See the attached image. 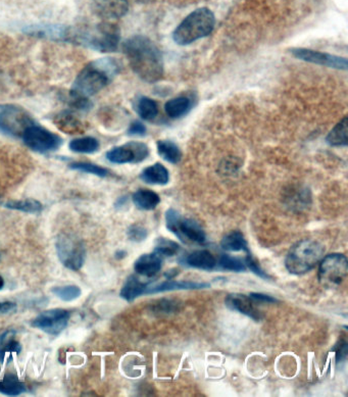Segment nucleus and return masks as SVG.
Wrapping results in <instances>:
<instances>
[{"mask_svg":"<svg viewBox=\"0 0 348 397\" xmlns=\"http://www.w3.org/2000/svg\"><path fill=\"white\" fill-rule=\"evenodd\" d=\"M123 50L131 69L145 82L155 83L163 78V55L149 38L133 36L124 42Z\"/></svg>","mask_w":348,"mask_h":397,"instance_id":"nucleus-1","label":"nucleus"},{"mask_svg":"<svg viewBox=\"0 0 348 397\" xmlns=\"http://www.w3.org/2000/svg\"><path fill=\"white\" fill-rule=\"evenodd\" d=\"M119 70V64L115 59H96L81 70L70 91L85 97L95 95L110 84Z\"/></svg>","mask_w":348,"mask_h":397,"instance_id":"nucleus-2","label":"nucleus"},{"mask_svg":"<svg viewBox=\"0 0 348 397\" xmlns=\"http://www.w3.org/2000/svg\"><path fill=\"white\" fill-rule=\"evenodd\" d=\"M215 25V14L206 8H198L188 14L175 29L173 39L179 46H188L206 37Z\"/></svg>","mask_w":348,"mask_h":397,"instance_id":"nucleus-3","label":"nucleus"},{"mask_svg":"<svg viewBox=\"0 0 348 397\" xmlns=\"http://www.w3.org/2000/svg\"><path fill=\"white\" fill-rule=\"evenodd\" d=\"M325 247L313 239H304L294 244L288 251L285 267L293 275L307 274L313 270L324 257Z\"/></svg>","mask_w":348,"mask_h":397,"instance_id":"nucleus-4","label":"nucleus"},{"mask_svg":"<svg viewBox=\"0 0 348 397\" xmlns=\"http://www.w3.org/2000/svg\"><path fill=\"white\" fill-rule=\"evenodd\" d=\"M121 32L115 23L102 22L84 31L72 29V41L80 42L100 52H114L119 47Z\"/></svg>","mask_w":348,"mask_h":397,"instance_id":"nucleus-5","label":"nucleus"},{"mask_svg":"<svg viewBox=\"0 0 348 397\" xmlns=\"http://www.w3.org/2000/svg\"><path fill=\"white\" fill-rule=\"evenodd\" d=\"M166 224L168 231L176 235L184 244L204 245L206 242V232L202 226L194 220L183 217L174 209L166 211Z\"/></svg>","mask_w":348,"mask_h":397,"instance_id":"nucleus-6","label":"nucleus"},{"mask_svg":"<svg viewBox=\"0 0 348 397\" xmlns=\"http://www.w3.org/2000/svg\"><path fill=\"white\" fill-rule=\"evenodd\" d=\"M35 125L31 115L16 104H0V132L22 138L28 128Z\"/></svg>","mask_w":348,"mask_h":397,"instance_id":"nucleus-7","label":"nucleus"},{"mask_svg":"<svg viewBox=\"0 0 348 397\" xmlns=\"http://www.w3.org/2000/svg\"><path fill=\"white\" fill-rule=\"evenodd\" d=\"M57 255L66 268L79 271L84 264L86 249L82 241L75 235L64 233L57 238Z\"/></svg>","mask_w":348,"mask_h":397,"instance_id":"nucleus-8","label":"nucleus"},{"mask_svg":"<svg viewBox=\"0 0 348 397\" xmlns=\"http://www.w3.org/2000/svg\"><path fill=\"white\" fill-rule=\"evenodd\" d=\"M347 273V258L342 253H331L320 260L319 280L326 287L340 285Z\"/></svg>","mask_w":348,"mask_h":397,"instance_id":"nucleus-9","label":"nucleus"},{"mask_svg":"<svg viewBox=\"0 0 348 397\" xmlns=\"http://www.w3.org/2000/svg\"><path fill=\"white\" fill-rule=\"evenodd\" d=\"M22 138L29 148L40 153L57 151L63 143L59 135L37 125L28 128Z\"/></svg>","mask_w":348,"mask_h":397,"instance_id":"nucleus-10","label":"nucleus"},{"mask_svg":"<svg viewBox=\"0 0 348 397\" xmlns=\"http://www.w3.org/2000/svg\"><path fill=\"white\" fill-rule=\"evenodd\" d=\"M148 155L149 149L146 144L132 141L110 149L106 153V159L113 164H138L144 161Z\"/></svg>","mask_w":348,"mask_h":397,"instance_id":"nucleus-11","label":"nucleus"},{"mask_svg":"<svg viewBox=\"0 0 348 397\" xmlns=\"http://www.w3.org/2000/svg\"><path fill=\"white\" fill-rule=\"evenodd\" d=\"M70 313L66 309H55L44 311L32 321V327L49 335H59L67 328Z\"/></svg>","mask_w":348,"mask_h":397,"instance_id":"nucleus-12","label":"nucleus"},{"mask_svg":"<svg viewBox=\"0 0 348 397\" xmlns=\"http://www.w3.org/2000/svg\"><path fill=\"white\" fill-rule=\"evenodd\" d=\"M291 52L296 59H302V61H307V63L326 66V67L333 68V69H347V59L345 57H336V55L307 48H293L291 49Z\"/></svg>","mask_w":348,"mask_h":397,"instance_id":"nucleus-13","label":"nucleus"},{"mask_svg":"<svg viewBox=\"0 0 348 397\" xmlns=\"http://www.w3.org/2000/svg\"><path fill=\"white\" fill-rule=\"evenodd\" d=\"M94 14L104 20H117L127 14V0H91Z\"/></svg>","mask_w":348,"mask_h":397,"instance_id":"nucleus-14","label":"nucleus"},{"mask_svg":"<svg viewBox=\"0 0 348 397\" xmlns=\"http://www.w3.org/2000/svg\"><path fill=\"white\" fill-rule=\"evenodd\" d=\"M25 32L32 36L57 40V41H70L72 29L61 25H34L26 28Z\"/></svg>","mask_w":348,"mask_h":397,"instance_id":"nucleus-15","label":"nucleus"},{"mask_svg":"<svg viewBox=\"0 0 348 397\" xmlns=\"http://www.w3.org/2000/svg\"><path fill=\"white\" fill-rule=\"evenodd\" d=\"M225 304L228 309L231 311H238L242 315L247 316L255 321H260L262 319L260 311L255 307V302L251 300V296H244L240 293H232L226 298Z\"/></svg>","mask_w":348,"mask_h":397,"instance_id":"nucleus-16","label":"nucleus"},{"mask_svg":"<svg viewBox=\"0 0 348 397\" xmlns=\"http://www.w3.org/2000/svg\"><path fill=\"white\" fill-rule=\"evenodd\" d=\"M209 283H198L191 281L168 280L160 284H147L144 294L161 293V292L173 291V290L202 289L209 287Z\"/></svg>","mask_w":348,"mask_h":397,"instance_id":"nucleus-17","label":"nucleus"},{"mask_svg":"<svg viewBox=\"0 0 348 397\" xmlns=\"http://www.w3.org/2000/svg\"><path fill=\"white\" fill-rule=\"evenodd\" d=\"M162 267H163V258L155 253L141 255L134 264L135 272L146 278L155 277L161 271Z\"/></svg>","mask_w":348,"mask_h":397,"instance_id":"nucleus-18","label":"nucleus"},{"mask_svg":"<svg viewBox=\"0 0 348 397\" xmlns=\"http://www.w3.org/2000/svg\"><path fill=\"white\" fill-rule=\"evenodd\" d=\"M218 260L208 251H197L184 258V264L198 270L211 271L217 268Z\"/></svg>","mask_w":348,"mask_h":397,"instance_id":"nucleus-19","label":"nucleus"},{"mask_svg":"<svg viewBox=\"0 0 348 397\" xmlns=\"http://www.w3.org/2000/svg\"><path fill=\"white\" fill-rule=\"evenodd\" d=\"M55 124L61 131L75 135L85 132V124L70 112H63L55 117Z\"/></svg>","mask_w":348,"mask_h":397,"instance_id":"nucleus-20","label":"nucleus"},{"mask_svg":"<svg viewBox=\"0 0 348 397\" xmlns=\"http://www.w3.org/2000/svg\"><path fill=\"white\" fill-rule=\"evenodd\" d=\"M140 179L147 184L166 185L170 180V175L166 166L157 163L144 168L140 174Z\"/></svg>","mask_w":348,"mask_h":397,"instance_id":"nucleus-21","label":"nucleus"},{"mask_svg":"<svg viewBox=\"0 0 348 397\" xmlns=\"http://www.w3.org/2000/svg\"><path fill=\"white\" fill-rule=\"evenodd\" d=\"M134 204L139 210L153 211L159 206L161 198L155 192L148 189H139L132 196Z\"/></svg>","mask_w":348,"mask_h":397,"instance_id":"nucleus-22","label":"nucleus"},{"mask_svg":"<svg viewBox=\"0 0 348 397\" xmlns=\"http://www.w3.org/2000/svg\"><path fill=\"white\" fill-rule=\"evenodd\" d=\"M146 286V283H143L139 280V278L132 275L126 280L119 294H121L122 298L131 302L144 294Z\"/></svg>","mask_w":348,"mask_h":397,"instance_id":"nucleus-23","label":"nucleus"},{"mask_svg":"<svg viewBox=\"0 0 348 397\" xmlns=\"http://www.w3.org/2000/svg\"><path fill=\"white\" fill-rule=\"evenodd\" d=\"M192 101L185 96L173 98L168 100L164 106L166 114L171 119H179V117L185 116L190 110H191Z\"/></svg>","mask_w":348,"mask_h":397,"instance_id":"nucleus-24","label":"nucleus"},{"mask_svg":"<svg viewBox=\"0 0 348 397\" xmlns=\"http://www.w3.org/2000/svg\"><path fill=\"white\" fill-rule=\"evenodd\" d=\"M221 247L225 251H245L251 253L246 239L240 231H233L226 235L221 241Z\"/></svg>","mask_w":348,"mask_h":397,"instance_id":"nucleus-25","label":"nucleus"},{"mask_svg":"<svg viewBox=\"0 0 348 397\" xmlns=\"http://www.w3.org/2000/svg\"><path fill=\"white\" fill-rule=\"evenodd\" d=\"M327 142L331 146H347L348 143V119L343 117L327 136Z\"/></svg>","mask_w":348,"mask_h":397,"instance_id":"nucleus-26","label":"nucleus"},{"mask_svg":"<svg viewBox=\"0 0 348 397\" xmlns=\"http://www.w3.org/2000/svg\"><path fill=\"white\" fill-rule=\"evenodd\" d=\"M159 155L171 164H178L182 159V153L176 143L168 140L157 141Z\"/></svg>","mask_w":348,"mask_h":397,"instance_id":"nucleus-27","label":"nucleus"},{"mask_svg":"<svg viewBox=\"0 0 348 397\" xmlns=\"http://www.w3.org/2000/svg\"><path fill=\"white\" fill-rule=\"evenodd\" d=\"M27 390L25 384L16 375L6 374L0 381V392L8 396H17Z\"/></svg>","mask_w":348,"mask_h":397,"instance_id":"nucleus-28","label":"nucleus"},{"mask_svg":"<svg viewBox=\"0 0 348 397\" xmlns=\"http://www.w3.org/2000/svg\"><path fill=\"white\" fill-rule=\"evenodd\" d=\"M136 110H137L141 119H145V121H153L159 114V106L155 100L143 96L138 100Z\"/></svg>","mask_w":348,"mask_h":397,"instance_id":"nucleus-29","label":"nucleus"},{"mask_svg":"<svg viewBox=\"0 0 348 397\" xmlns=\"http://www.w3.org/2000/svg\"><path fill=\"white\" fill-rule=\"evenodd\" d=\"M6 208L10 210L23 211V213H37L44 210L41 202L32 198L22 200H10V202L3 204Z\"/></svg>","mask_w":348,"mask_h":397,"instance_id":"nucleus-30","label":"nucleus"},{"mask_svg":"<svg viewBox=\"0 0 348 397\" xmlns=\"http://www.w3.org/2000/svg\"><path fill=\"white\" fill-rule=\"evenodd\" d=\"M99 148V142L93 137H81L70 141V149L74 153H94Z\"/></svg>","mask_w":348,"mask_h":397,"instance_id":"nucleus-31","label":"nucleus"},{"mask_svg":"<svg viewBox=\"0 0 348 397\" xmlns=\"http://www.w3.org/2000/svg\"><path fill=\"white\" fill-rule=\"evenodd\" d=\"M181 247L178 243L175 241L170 240V239L161 238L157 239L155 242V253L163 257H174L178 255L180 251Z\"/></svg>","mask_w":348,"mask_h":397,"instance_id":"nucleus-32","label":"nucleus"},{"mask_svg":"<svg viewBox=\"0 0 348 397\" xmlns=\"http://www.w3.org/2000/svg\"><path fill=\"white\" fill-rule=\"evenodd\" d=\"M51 292L59 300L67 302L78 300L82 294L80 288L76 285L57 286L51 289Z\"/></svg>","mask_w":348,"mask_h":397,"instance_id":"nucleus-33","label":"nucleus"},{"mask_svg":"<svg viewBox=\"0 0 348 397\" xmlns=\"http://www.w3.org/2000/svg\"><path fill=\"white\" fill-rule=\"evenodd\" d=\"M217 267H219L222 270L236 273L245 272L247 269L242 260L229 255H221L219 262H217Z\"/></svg>","mask_w":348,"mask_h":397,"instance_id":"nucleus-34","label":"nucleus"},{"mask_svg":"<svg viewBox=\"0 0 348 397\" xmlns=\"http://www.w3.org/2000/svg\"><path fill=\"white\" fill-rule=\"evenodd\" d=\"M70 168H72V170L80 171V172L95 175V176L102 177V178L108 175V171L106 170V168L90 163H72L70 164Z\"/></svg>","mask_w":348,"mask_h":397,"instance_id":"nucleus-35","label":"nucleus"},{"mask_svg":"<svg viewBox=\"0 0 348 397\" xmlns=\"http://www.w3.org/2000/svg\"><path fill=\"white\" fill-rule=\"evenodd\" d=\"M69 104L72 108L78 110H88L93 106V102L90 101L89 97H85L72 91H70Z\"/></svg>","mask_w":348,"mask_h":397,"instance_id":"nucleus-36","label":"nucleus"},{"mask_svg":"<svg viewBox=\"0 0 348 397\" xmlns=\"http://www.w3.org/2000/svg\"><path fill=\"white\" fill-rule=\"evenodd\" d=\"M127 235L128 238L133 241V242H142V241L145 240L147 236H148V231H147L146 228L143 227L142 225L135 224V225L130 226L127 231Z\"/></svg>","mask_w":348,"mask_h":397,"instance_id":"nucleus-37","label":"nucleus"},{"mask_svg":"<svg viewBox=\"0 0 348 397\" xmlns=\"http://www.w3.org/2000/svg\"><path fill=\"white\" fill-rule=\"evenodd\" d=\"M245 266L247 269L251 271V272L255 273L256 276L260 277L262 279H270V276L262 270L260 264H258V260H255L251 255V253H247L246 258H245L244 262Z\"/></svg>","mask_w":348,"mask_h":397,"instance_id":"nucleus-38","label":"nucleus"},{"mask_svg":"<svg viewBox=\"0 0 348 397\" xmlns=\"http://www.w3.org/2000/svg\"><path fill=\"white\" fill-rule=\"evenodd\" d=\"M21 351H22V347H21L20 343L14 340L8 341L6 345H2L1 349H0V362H3L6 354H12V352L20 354Z\"/></svg>","mask_w":348,"mask_h":397,"instance_id":"nucleus-39","label":"nucleus"},{"mask_svg":"<svg viewBox=\"0 0 348 397\" xmlns=\"http://www.w3.org/2000/svg\"><path fill=\"white\" fill-rule=\"evenodd\" d=\"M334 351L336 352L337 364H338V362H343V360H345L348 351L347 340H343V339H341V340L337 343L336 347H334Z\"/></svg>","mask_w":348,"mask_h":397,"instance_id":"nucleus-40","label":"nucleus"},{"mask_svg":"<svg viewBox=\"0 0 348 397\" xmlns=\"http://www.w3.org/2000/svg\"><path fill=\"white\" fill-rule=\"evenodd\" d=\"M251 300L258 304H275L277 302L276 298H272V296H267L264 293H253L249 294Z\"/></svg>","mask_w":348,"mask_h":397,"instance_id":"nucleus-41","label":"nucleus"},{"mask_svg":"<svg viewBox=\"0 0 348 397\" xmlns=\"http://www.w3.org/2000/svg\"><path fill=\"white\" fill-rule=\"evenodd\" d=\"M128 133L132 136H143L146 133V127L141 122H133L128 130Z\"/></svg>","mask_w":348,"mask_h":397,"instance_id":"nucleus-42","label":"nucleus"},{"mask_svg":"<svg viewBox=\"0 0 348 397\" xmlns=\"http://www.w3.org/2000/svg\"><path fill=\"white\" fill-rule=\"evenodd\" d=\"M17 304L12 302H0V316L6 315V313H12L16 311Z\"/></svg>","mask_w":348,"mask_h":397,"instance_id":"nucleus-43","label":"nucleus"},{"mask_svg":"<svg viewBox=\"0 0 348 397\" xmlns=\"http://www.w3.org/2000/svg\"><path fill=\"white\" fill-rule=\"evenodd\" d=\"M177 274H178V271H176V269H172V270H171L170 272L166 273V275H164V276L166 277V279H168V280H170V279L174 278V277L176 276Z\"/></svg>","mask_w":348,"mask_h":397,"instance_id":"nucleus-44","label":"nucleus"},{"mask_svg":"<svg viewBox=\"0 0 348 397\" xmlns=\"http://www.w3.org/2000/svg\"><path fill=\"white\" fill-rule=\"evenodd\" d=\"M127 197H121L119 198V200H117V202L116 204V208L117 209H121L122 206H126V204H127Z\"/></svg>","mask_w":348,"mask_h":397,"instance_id":"nucleus-45","label":"nucleus"},{"mask_svg":"<svg viewBox=\"0 0 348 397\" xmlns=\"http://www.w3.org/2000/svg\"><path fill=\"white\" fill-rule=\"evenodd\" d=\"M126 255H127V253H126V251H117V253H116V258H117V260H122V258H124L126 257Z\"/></svg>","mask_w":348,"mask_h":397,"instance_id":"nucleus-46","label":"nucleus"},{"mask_svg":"<svg viewBox=\"0 0 348 397\" xmlns=\"http://www.w3.org/2000/svg\"><path fill=\"white\" fill-rule=\"evenodd\" d=\"M4 286V280L3 278H2L1 276H0V290L2 289V288H3Z\"/></svg>","mask_w":348,"mask_h":397,"instance_id":"nucleus-47","label":"nucleus"}]
</instances>
